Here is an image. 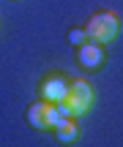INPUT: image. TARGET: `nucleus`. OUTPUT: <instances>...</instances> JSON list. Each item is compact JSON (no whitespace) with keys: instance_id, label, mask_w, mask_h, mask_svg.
I'll return each mask as SVG.
<instances>
[{"instance_id":"obj_1","label":"nucleus","mask_w":123,"mask_h":147,"mask_svg":"<svg viewBox=\"0 0 123 147\" xmlns=\"http://www.w3.org/2000/svg\"><path fill=\"white\" fill-rule=\"evenodd\" d=\"M118 30H120V22H118V16H115L112 11H99V14H93L90 19H88V25H85L88 38L96 41V44H109V41H115Z\"/></svg>"},{"instance_id":"obj_2","label":"nucleus","mask_w":123,"mask_h":147,"mask_svg":"<svg viewBox=\"0 0 123 147\" xmlns=\"http://www.w3.org/2000/svg\"><path fill=\"white\" fill-rule=\"evenodd\" d=\"M66 101H69L74 117L85 115V112L90 109V104H93V87L85 79H74V82H69V95H66Z\"/></svg>"},{"instance_id":"obj_3","label":"nucleus","mask_w":123,"mask_h":147,"mask_svg":"<svg viewBox=\"0 0 123 147\" xmlns=\"http://www.w3.org/2000/svg\"><path fill=\"white\" fill-rule=\"evenodd\" d=\"M104 60V52H101V44L90 41L88 38L85 44H80L77 47V63L82 65V68H99Z\"/></svg>"},{"instance_id":"obj_4","label":"nucleus","mask_w":123,"mask_h":147,"mask_svg":"<svg viewBox=\"0 0 123 147\" xmlns=\"http://www.w3.org/2000/svg\"><path fill=\"white\" fill-rule=\"evenodd\" d=\"M66 95H69V82L60 76H47L41 82V98L49 101V104H55V101H63Z\"/></svg>"},{"instance_id":"obj_5","label":"nucleus","mask_w":123,"mask_h":147,"mask_svg":"<svg viewBox=\"0 0 123 147\" xmlns=\"http://www.w3.org/2000/svg\"><path fill=\"white\" fill-rule=\"evenodd\" d=\"M47 109H49V101H36V104H30L27 106V112H25V117H27V125L30 128H36V131H44V128H49V123H47Z\"/></svg>"},{"instance_id":"obj_6","label":"nucleus","mask_w":123,"mask_h":147,"mask_svg":"<svg viewBox=\"0 0 123 147\" xmlns=\"http://www.w3.org/2000/svg\"><path fill=\"white\" fill-rule=\"evenodd\" d=\"M55 139H58L60 144H71L77 139V125H74V120H63L60 125H55Z\"/></svg>"},{"instance_id":"obj_7","label":"nucleus","mask_w":123,"mask_h":147,"mask_svg":"<svg viewBox=\"0 0 123 147\" xmlns=\"http://www.w3.org/2000/svg\"><path fill=\"white\" fill-rule=\"evenodd\" d=\"M85 41H88L85 27H71V30H69V44H71V47H80V44H85Z\"/></svg>"},{"instance_id":"obj_8","label":"nucleus","mask_w":123,"mask_h":147,"mask_svg":"<svg viewBox=\"0 0 123 147\" xmlns=\"http://www.w3.org/2000/svg\"><path fill=\"white\" fill-rule=\"evenodd\" d=\"M63 120H69V117H63V115L58 112V106H55V104H49V109H47V123H49V128L60 125Z\"/></svg>"}]
</instances>
